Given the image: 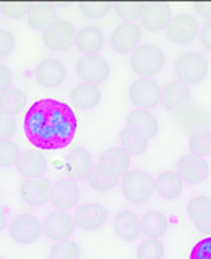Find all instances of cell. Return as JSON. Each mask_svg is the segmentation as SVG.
<instances>
[{
	"label": "cell",
	"mask_w": 211,
	"mask_h": 259,
	"mask_svg": "<svg viewBox=\"0 0 211 259\" xmlns=\"http://www.w3.org/2000/svg\"><path fill=\"white\" fill-rule=\"evenodd\" d=\"M177 175L188 185H198L202 183L210 173V166L207 160L201 156H197L194 153L184 154L178 160L177 164Z\"/></svg>",
	"instance_id": "8"
},
{
	"label": "cell",
	"mask_w": 211,
	"mask_h": 259,
	"mask_svg": "<svg viewBox=\"0 0 211 259\" xmlns=\"http://www.w3.org/2000/svg\"><path fill=\"white\" fill-rule=\"evenodd\" d=\"M81 250L78 243L69 241H59L52 246L49 259H79Z\"/></svg>",
	"instance_id": "34"
},
{
	"label": "cell",
	"mask_w": 211,
	"mask_h": 259,
	"mask_svg": "<svg viewBox=\"0 0 211 259\" xmlns=\"http://www.w3.org/2000/svg\"><path fill=\"white\" fill-rule=\"evenodd\" d=\"M141 39V30L134 22H124L111 32V48L117 54L132 52Z\"/></svg>",
	"instance_id": "14"
},
{
	"label": "cell",
	"mask_w": 211,
	"mask_h": 259,
	"mask_svg": "<svg viewBox=\"0 0 211 259\" xmlns=\"http://www.w3.org/2000/svg\"><path fill=\"white\" fill-rule=\"evenodd\" d=\"M127 127H132L139 131H142L148 139H154L158 134L160 124L154 117V114H151L147 110H135V111L129 112L127 117Z\"/></svg>",
	"instance_id": "26"
},
{
	"label": "cell",
	"mask_w": 211,
	"mask_h": 259,
	"mask_svg": "<svg viewBox=\"0 0 211 259\" xmlns=\"http://www.w3.org/2000/svg\"><path fill=\"white\" fill-rule=\"evenodd\" d=\"M19 173L26 179H35V177H42L47 170V161L45 156L40 153H36L33 150L25 151L19 156L18 160Z\"/></svg>",
	"instance_id": "23"
},
{
	"label": "cell",
	"mask_w": 211,
	"mask_h": 259,
	"mask_svg": "<svg viewBox=\"0 0 211 259\" xmlns=\"http://www.w3.org/2000/svg\"><path fill=\"white\" fill-rule=\"evenodd\" d=\"M76 39L74 25L66 20H56L43 30V42L49 49L62 52L72 47Z\"/></svg>",
	"instance_id": "9"
},
{
	"label": "cell",
	"mask_w": 211,
	"mask_h": 259,
	"mask_svg": "<svg viewBox=\"0 0 211 259\" xmlns=\"http://www.w3.org/2000/svg\"><path fill=\"white\" fill-rule=\"evenodd\" d=\"M92 168V156L85 148H74L65 158V173L69 179H82Z\"/></svg>",
	"instance_id": "20"
},
{
	"label": "cell",
	"mask_w": 211,
	"mask_h": 259,
	"mask_svg": "<svg viewBox=\"0 0 211 259\" xmlns=\"http://www.w3.org/2000/svg\"><path fill=\"white\" fill-rule=\"evenodd\" d=\"M195 10L204 18H211V2H198V3H195Z\"/></svg>",
	"instance_id": "47"
},
{
	"label": "cell",
	"mask_w": 211,
	"mask_h": 259,
	"mask_svg": "<svg viewBox=\"0 0 211 259\" xmlns=\"http://www.w3.org/2000/svg\"><path fill=\"white\" fill-rule=\"evenodd\" d=\"M76 127V117L69 105L50 98L33 102L25 117L26 137L43 150L66 147L74 140Z\"/></svg>",
	"instance_id": "1"
},
{
	"label": "cell",
	"mask_w": 211,
	"mask_h": 259,
	"mask_svg": "<svg viewBox=\"0 0 211 259\" xmlns=\"http://www.w3.org/2000/svg\"><path fill=\"white\" fill-rule=\"evenodd\" d=\"M183 190L181 179L177 173L173 171H164L154 182V192L163 199H177Z\"/></svg>",
	"instance_id": "30"
},
{
	"label": "cell",
	"mask_w": 211,
	"mask_h": 259,
	"mask_svg": "<svg viewBox=\"0 0 211 259\" xmlns=\"http://www.w3.org/2000/svg\"><path fill=\"white\" fill-rule=\"evenodd\" d=\"M201 42L204 48L211 51V19L205 22L204 28L201 29Z\"/></svg>",
	"instance_id": "46"
},
{
	"label": "cell",
	"mask_w": 211,
	"mask_h": 259,
	"mask_svg": "<svg viewBox=\"0 0 211 259\" xmlns=\"http://www.w3.org/2000/svg\"><path fill=\"white\" fill-rule=\"evenodd\" d=\"M194 225L195 228L205 235H211V206L202 210L197 218H194Z\"/></svg>",
	"instance_id": "44"
},
{
	"label": "cell",
	"mask_w": 211,
	"mask_h": 259,
	"mask_svg": "<svg viewBox=\"0 0 211 259\" xmlns=\"http://www.w3.org/2000/svg\"><path fill=\"white\" fill-rule=\"evenodd\" d=\"M128 97L138 108H152L161 101V87L152 78H139L131 83Z\"/></svg>",
	"instance_id": "6"
},
{
	"label": "cell",
	"mask_w": 211,
	"mask_h": 259,
	"mask_svg": "<svg viewBox=\"0 0 211 259\" xmlns=\"http://www.w3.org/2000/svg\"><path fill=\"white\" fill-rule=\"evenodd\" d=\"M161 101L168 111L174 112L191 101V91L178 79L168 81L161 90Z\"/></svg>",
	"instance_id": "18"
},
{
	"label": "cell",
	"mask_w": 211,
	"mask_h": 259,
	"mask_svg": "<svg viewBox=\"0 0 211 259\" xmlns=\"http://www.w3.org/2000/svg\"><path fill=\"white\" fill-rule=\"evenodd\" d=\"M20 151L19 147L10 140H0V167L6 168L18 163Z\"/></svg>",
	"instance_id": "36"
},
{
	"label": "cell",
	"mask_w": 211,
	"mask_h": 259,
	"mask_svg": "<svg viewBox=\"0 0 211 259\" xmlns=\"http://www.w3.org/2000/svg\"><path fill=\"white\" fill-rule=\"evenodd\" d=\"M79 200V186L72 179H62L56 182L49 190V202L58 210H71Z\"/></svg>",
	"instance_id": "12"
},
{
	"label": "cell",
	"mask_w": 211,
	"mask_h": 259,
	"mask_svg": "<svg viewBox=\"0 0 211 259\" xmlns=\"http://www.w3.org/2000/svg\"><path fill=\"white\" fill-rule=\"evenodd\" d=\"M10 83H12V71L9 69V66L0 64V93L9 88Z\"/></svg>",
	"instance_id": "45"
},
{
	"label": "cell",
	"mask_w": 211,
	"mask_h": 259,
	"mask_svg": "<svg viewBox=\"0 0 211 259\" xmlns=\"http://www.w3.org/2000/svg\"><path fill=\"white\" fill-rule=\"evenodd\" d=\"M114 6H115L117 15L127 22L137 19L142 10V3H138V2H118Z\"/></svg>",
	"instance_id": "39"
},
{
	"label": "cell",
	"mask_w": 211,
	"mask_h": 259,
	"mask_svg": "<svg viewBox=\"0 0 211 259\" xmlns=\"http://www.w3.org/2000/svg\"><path fill=\"white\" fill-rule=\"evenodd\" d=\"M124 197L134 204L148 202L154 193V179L144 170L128 171L121 183Z\"/></svg>",
	"instance_id": "4"
},
{
	"label": "cell",
	"mask_w": 211,
	"mask_h": 259,
	"mask_svg": "<svg viewBox=\"0 0 211 259\" xmlns=\"http://www.w3.org/2000/svg\"><path fill=\"white\" fill-rule=\"evenodd\" d=\"M16 131V120L13 115L0 111V140H8Z\"/></svg>",
	"instance_id": "40"
},
{
	"label": "cell",
	"mask_w": 211,
	"mask_h": 259,
	"mask_svg": "<svg viewBox=\"0 0 211 259\" xmlns=\"http://www.w3.org/2000/svg\"><path fill=\"white\" fill-rule=\"evenodd\" d=\"M86 177H88L89 185L98 192H108V190H111L112 187H115L118 179H120L114 170H111L110 167L103 166V164L92 166Z\"/></svg>",
	"instance_id": "29"
},
{
	"label": "cell",
	"mask_w": 211,
	"mask_h": 259,
	"mask_svg": "<svg viewBox=\"0 0 211 259\" xmlns=\"http://www.w3.org/2000/svg\"><path fill=\"white\" fill-rule=\"evenodd\" d=\"M0 259H2V258H0Z\"/></svg>",
	"instance_id": "49"
},
{
	"label": "cell",
	"mask_w": 211,
	"mask_h": 259,
	"mask_svg": "<svg viewBox=\"0 0 211 259\" xmlns=\"http://www.w3.org/2000/svg\"><path fill=\"white\" fill-rule=\"evenodd\" d=\"M108 213L99 203H86L76 209L74 216L75 226H79L83 231L99 229L107 221Z\"/></svg>",
	"instance_id": "17"
},
{
	"label": "cell",
	"mask_w": 211,
	"mask_h": 259,
	"mask_svg": "<svg viewBox=\"0 0 211 259\" xmlns=\"http://www.w3.org/2000/svg\"><path fill=\"white\" fill-rule=\"evenodd\" d=\"M190 259H211V236L202 239L194 246Z\"/></svg>",
	"instance_id": "42"
},
{
	"label": "cell",
	"mask_w": 211,
	"mask_h": 259,
	"mask_svg": "<svg viewBox=\"0 0 211 259\" xmlns=\"http://www.w3.org/2000/svg\"><path fill=\"white\" fill-rule=\"evenodd\" d=\"M211 206V199L207 197V196H195L193 200L188 203V207H187V212L190 214V218L194 219L197 218L202 210H205L207 207Z\"/></svg>",
	"instance_id": "41"
},
{
	"label": "cell",
	"mask_w": 211,
	"mask_h": 259,
	"mask_svg": "<svg viewBox=\"0 0 211 259\" xmlns=\"http://www.w3.org/2000/svg\"><path fill=\"white\" fill-rule=\"evenodd\" d=\"M173 120L177 128L183 134H193L194 131L208 128L211 122L210 112L198 102L190 101L187 105L173 112Z\"/></svg>",
	"instance_id": "5"
},
{
	"label": "cell",
	"mask_w": 211,
	"mask_h": 259,
	"mask_svg": "<svg viewBox=\"0 0 211 259\" xmlns=\"http://www.w3.org/2000/svg\"><path fill=\"white\" fill-rule=\"evenodd\" d=\"M132 71L142 78H151L161 72L164 66V52L155 45H139L129 55Z\"/></svg>",
	"instance_id": "3"
},
{
	"label": "cell",
	"mask_w": 211,
	"mask_h": 259,
	"mask_svg": "<svg viewBox=\"0 0 211 259\" xmlns=\"http://www.w3.org/2000/svg\"><path fill=\"white\" fill-rule=\"evenodd\" d=\"M164 245L158 239L148 238L142 242L137 249V259H163Z\"/></svg>",
	"instance_id": "35"
},
{
	"label": "cell",
	"mask_w": 211,
	"mask_h": 259,
	"mask_svg": "<svg viewBox=\"0 0 211 259\" xmlns=\"http://www.w3.org/2000/svg\"><path fill=\"white\" fill-rule=\"evenodd\" d=\"M147 136L137 128L132 127H125L121 131L120 143L124 150H127L129 154H139L148 147Z\"/></svg>",
	"instance_id": "31"
},
{
	"label": "cell",
	"mask_w": 211,
	"mask_h": 259,
	"mask_svg": "<svg viewBox=\"0 0 211 259\" xmlns=\"http://www.w3.org/2000/svg\"><path fill=\"white\" fill-rule=\"evenodd\" d=\"M190 150L197 156H211V131L201 128L190 134Z\"/></svg>",
	"instance_id": "33"
},
{
	"label": "cell",
	"mask_w": 211,
	"mask_h": 259,
	"mask_svg": "<svg viewBox=\"0 0 211 259\" xmlns=\"http://www.w3.org/2000/svg\"><path fill=\"white\" fill-rule=\"evenodd\" d=\"M101 91L96 85L81 82L71 91V102L76 110H91L101 101Z\"/></svg>",
	"instance_id": "22"
},
{
	"label": "cell",
	"mask_w": 211,
	"mask_h": 259,
	"mask_svg": "<svg viewBox=\"0 0 211 259\" xmlns=\"http://www.w3.org/2000/svg\"><path fill=\"white\" fill-rule=\"evenodd\" d=\"M200 30L198 22L194 16L187 13H180L170 19L167 25V37L178 45L191 42Z\"/></svg>",
	"instance_id": "11"
},
{
	"label": "cell",
	"mask_w": 211,
	"mask_h": 259,
	"mask_svg": "<svg viewBox=\"0 0 211 259\" xmlns=\"http://www.w3.org/2000/svg\"><path fill=\"white\" fill-rule=\"evenodd\" d=\"M42 232L52 241H66L75 232L74 218L62 210H56L46 216L45 222L42 223Z\"/></svg>",
	"instance_id": "13"
},
{
	"label": "cell",
	"mask_w": 211,
	"mask_h": 259,
	"mask_svg": "<svg viewBox=\"0 0 211 259\" xmlns=\"http://www.w3.org/2000/svg\"><path fill=\"white\" fill-rule=\"evenodd\" d=\"M76 74L82 78L85 82L98 85L108 79L111 72L110 64L99 55L82 56L76 62Z\"/></svg>",
	"instance_id": "10"
},
{
	"label": "cell",
	"mask_w": 211,
	"mask_h": 259,
	"mask_svg": "<svg viewBox=\"0 0 211 259\" xmlns=\"http://www.w3.org/2000/svg\"><path fill=\"white\" fill-rule=\"evenodd\" d=\"M114 231L122 241H134L141 232V223L137 213L132 210H122L114 221Z\"/></svg>",
	"instance_id": "24"
},
{
	"label": "cell",
	"mask_w": 211,
	"mask_h": 259,
	"mask_svg": "<svg viewBox=\"0 0 211 259\" xmlns=\"http://www.w3.org/2000/svg\"><path fill=\"white\" fill-rule=\"evenodd\" d=\"M5 226H6V214L3 212V209L0 207V232H3Z\"/></svg>",
	"instance_id": "48"
},
{
	"label": "cell",
	"mask_w": 211,
	"mask_h": 259,
	"mask_svg": "<svg viewBox=\"0 0 211 259\" xmlns=\"http://www.w3.org/2000/svg\"><path fill=\"white\" fill-rule=\"evenodd\" d=\"M111 8H112V5L107 3V2H85V3L79 5L82 15L88 19L103 18L105 15H108Z\"/></svg>",
	"instance_id": "37"
},
{
	"label": "cell",
	"mask_w": 211,
	"mask_h": 259,
	"mask_svg": "<svg viewBox=\"0 0 211 259\" xmlns=\"http://www.w3.org/2000/svg\"><path fill=\"white\" fill-rule=\"evenodd\" d=\"M129 163H131L129 153L122 147H112L105 150L99 160V164L110 167L111 170H114L118 175V177H124L128 173Z\"/></svg>",
	"instance_id": "27"
},
{
	"label": "cell",
	"mask_w": 211,
	"mask_h": 259,
	"mask_svg": "<svg viewBox=\"0 0 211 259\" xmlns=\"http://www.w3.org/2000/svg\"><path fill=\"white\" fill-rule=\"evenodd\" d=\"M58 20V12L49 3H33L28 13V22L35 30H45Z\"/></svg>",
	"instance_id": "25"
},
{
	"label": "cell",
	"mask_w": 211,
	"mask_h": 259,
	"mask_svg": "<svg viewBox=\"0 0 211 259\" xmlns=\"http://www.w3.org/2000/svg\"><path fill=\"white\" fill-rule=\"evenodd\" d=\"M26 105V95L19 88L9 87L0 93V111L15 115L19 114Z\"/></svg>",
	"instance_id": "32"
},
{
	"label": "cell",
	"mask_w": 211,
	"mask_h": 259,
	"mask_svg": "<svg viewBox=\"0 0 211 259\" xmlns=\"http://www.w3.org/2000/svg\"><path fill=\"white\" fill-rule=\"evenodd\" d=\"M13 48H15L13 33L6 29H0V58L9 55Z\"/></svg>",
	"instance_id": "43"
},
{
	"label": "cell",
	"mask_w": 211,
	"mask_h": 259,
	"mask_svg": "<svg viewBox=\"0 0 211 259\" xmlns=\"http://www.w3.org/2000/svg\"><path fill=\"white\" fill-rule=\"evenodd\" d=\"M141 23L149 32H160L167 28L171 19V8L167 3H142Z\"/></svg>",
	"instance_id": "15"
},
{
	"label": "cell",
	"mask_w": 211,
	"mask_h": 259,
	"mask_svg": "<svg viewBox=\"0 0 211 259\" xmlns=\"http://www.w3.org/2000/svg\"><path fill=\"white\" fill-rule=\"evenodd\" d=\"M141 231L145 233V236L151 238V239H158L163 235H166V232L168 231V219L164 213L156 212V210H151L147 212L141 219Z\"/></svg>",
	"instance_id": "28"
},
{
	"label": "cell",
	"mask_w": 211,
	"mask_h": 259,
	"mask_svg": "<svg viewBox=\"0 0 211 259\" xmlns=\"http://www.w3.org/2000/svg\"><path fill=\"white\" fill-rule=\"evenodd\" d=\"M35 76L37 82L45 88H55L65 78L64 64L55 59V58H47L40 61L35 68Z\"/></svg>",
	"instance_id": "19"
},
{
	"label": "cell",
	"mask_w": 211,
	"mask_h": 259,
	"mask_svg": "<svg viewBox=\"0 0 211 259\" xmlns=\"http://www.w3.org/2000/svg\"><path fill=\"white\" fill-rule=\"evenodd\" d=\"M32 5L28 2H5L0 3V12L9 19H20L26 16Z\"/></svg>",
	"instance_id": "38"
},
{
	"label": "cell",
	"mask_w": 211,
	"mask_h": 259,
	"mask_svg": "<svg viewBox=\"0 0 211 259\" xmlns=\"http://www.w3.org/2000/svg\"><path fill=\"white\" fill-rule=\"evenodd\" d=\"M175 75L180 82L197 85L202 82L208 74V61L200 52H184L175 59Z\"/></svg>",
	"instance_id": "2"
},
{
	"label": "cell",
	"mask_w": 211,
	"mask_h": 259,
	"mask_svg": "<svg viewBox=\"0 0 211 259\" xmlns=\"http://www.w3.org/2000/svg\"><path fill=\"white\" fill-rule=\"evenodd\" d=\"M105 44V35L101 29L96 26H85L76 32L75 45L83 55H96Z\"/></svg>",
	"instance_id": "21"
},
{
	"label": "cell",
	"mask_w": 211,
	"mask_h": 259,
	"mask_svg": "<svg viewBox=\"0 0 211 259\" xmlns=\"http://www.w3.org/2000/svg\"><path fill=\"white\" fill-rule=\"evenodd\" d=\"M49 182L43 177L26 179L20 185V197L29 206L39 207L49 200Z\"/></svg>",
	"instance_id": "16"
},
{
	"label": "cell",
	"mask_w": 211,
	"mask_h": 259,
	"mask_svg": "<svg viewBox=\"0 0 211 259\" xmlns=\"http://www.w3.org/2000/svg\"><path fill=\"white\" fill-rule=\"evenodd\" d=\"M9 233L15 242L30 245L35 243L42 235V223L35 214L22 213L12 221Z\"/></svg>",
	"instance_id": "7"
}]
</instances>
